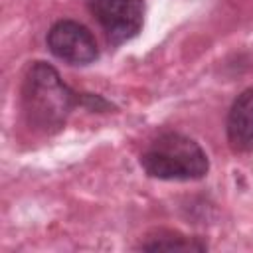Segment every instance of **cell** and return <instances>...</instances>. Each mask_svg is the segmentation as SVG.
Returning <instances> with one entry per match:
<instances>
[{
  "instance_id": "cell-1",
  "label": "cell",
  "mask_w": 253,
  "mask_h": 253,
  "mask_svg": "<svg viewBox=\"0 0 253 253\" xmlns=\"http://www.w3.org/2000/svg\"><path fill=\"white\" fill-rule=\"evenodd\" d=\"M75 107L101 111L109 103L99 95L73 91L51 63L34 61L28 67L22 81V111L32 128L47 134L55 132Z\"/></svg>"
},
{
  "instance_id": "cell-2",
  "label": "cell",
  "mask_w": 253,
  "mask_h": 253,
  "mask_svg": "<svg viewBox=\"0 0 253 253\" xmlns=\"http://www.w3.org/2000/svg\"><path fill=\"white\" fill-rule=\"evenodd\" d=\"M140 166L150 178L190 182L202 180L208 174L210 160L200 142L182 132L166 130L140 154Z\"/></svg>"
},
{
  "instance_id": "cell-3",
  "label": "cell",
  "mask_w": 253,
  "mask_h": 253,
  "mask_svg": "<svg viewBox=\"0 0 253 253\" xmlns=\"http://www.w3.org/2000/svg\"><path fill=\"white\" fill-rule=\"evenodd\" d=\"M85 6L103 28L111 45H121L138 36L142 30V0H85Z\"/></svg>"
},
{
  "instance_id": "cell-4",
  "label": "cell",
  "mask_w": 253,
  "mask_h": 253,
  "mask_svg": "<svg viewBox=\"0 0 253 253\" xmlns=\"http://www.w3.org/2000/svg\"><path fill=\"white\" fill-rule=\"evenodd\" d=\"M45 43L57 59L71 65H89L99 57V47L93 34L75 20L55 22L45 36Z\"/></svg>"
},
{
  "instance_id": "cell-5",
  "label": "cell",
  "mask_w": 253,
  "mask_h": 253,
  "mask_svg": "<svg viewBox=\"0 0 253 253\" xmlns=\"http://www.w3.org/2000/svg\"><path fill=\"white\" fill-rule=\"evenodd\" d=\"M225 132L233 152H253V87L241 91L231 103L225 121Z\"/></svg>"
},
{
  "instance_id": "cell-6",
  "label": "cell",
  "mask_w": 253,
  "mask_h": 253,
  "mask_svg": "<svg viewBox=\"0 0 253 253\" xmlns=\"http://www.w3.org/2000/svg\"><path fill=\"white\" fill-rule=\"evenodd\" d=\"M144 251H156V249H178V251H206L208 243L200 241L198 237H188L180 231L172 229H158L154 235H148L146 241L138 245Z\"/></svg>"
}]
</instances>
